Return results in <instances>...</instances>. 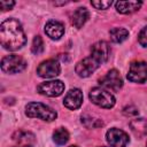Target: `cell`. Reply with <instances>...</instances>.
Listing matches in <instances>:
<instances>
[{
  "instance_id": "obj_1",
  "label": "cell",
  "mask_w": 147,
  "mask_h": 147,
  "mask_svg": "<svg viewBox=\"0 0 147 147\" xmlns=\"http://www.w3.org/2000/svg\"><path fill=\"white\" fill-rule=\"evenodd\" d=\"M0 42L8 51H17L26 42L22 24L16 18H7L0 25Z\"/></svg>"
},
{
  "instance_id": "obj_2",
  "label": "cell",
  "mask_w": 147,
  "mask_h": 147,
  "mask_svg": "<svg viewBox=\"0 0 147 147\" xmlns=\"http://www.w3.org/2000/svg\"><path fill=\"white\" fill-rule=\"evenodd\" d=\"M25 114L31 118H40L46 122H53L56 119L57 114L51 107L40 102H30L25 106Z\"/></svg>"
},
{
  "instance_id": "obj_3",
  "label": "cell",
  "mask_w": 147,
  "mask_h": 147,
  "mask_svg": "<svg viewBox=\"0 0 147 147\" xmlns=\"http://www.w3.org/2000/svg\"><path fill=\"white\" fill-rule=\"evenodd\" d=\"M88 96H90V100L94 105H96V106H99L101 108L110 109L115 105L114 95L109 91H107V90H105L102 87H93L90 91Z\"/></svg>"
},
{
  "instance_id": "obj_4",
  "label": "cell",
  "mask_w": 147,
  "mask_h": 147,
  "mask_svg": "<svg viewBox=\"0 0 147 147\" xmlns=\"http://www.w3.org/2000/svg\"><path fill=\"white\" fill-rule=\"evenodd\" d=\"M26 67L25 60L16 54L6 55L1 60V70L6 74H17Z\"/></svg>"
},
{
  "instance_id": "obj_5",
  "label": "cell",
  "mask_w": 147,
  "mask_h": 147,
  "mask_svg": "<svg viewBox=\"0 0 147 147\" xmlns=\"http://www.w3.org/2000/svg\"><path fill=\"white\" fill-rule=\"evenodd\" d=\"M127 79L132 83H145L147 80V63L144 61H136L130 64Z\"/></svg>"
},
{
  "instance_id": "obj_6",
  "label": "cell",
  "mask_w": 147,
  "mask_h": 147,
  "mask_svg": "<svg viewBox=\"0 0 147 147\" xmlns=\"http://www.w3.org/2000/svg\"><path fill=\"white\" fill-rule=\"evenodd\" d=\"M37 90L42 95L54 98V96H59L63 93L64 84L61 80H48V82L41 83L37 87Z\"/></svg>"
},
{
  "instance_id": "obj_7",
  "label": "cell",
  "mask_w": 147,
  "mask_h": 147,
  "mask_svg": "<svg viewBox=\"0 0 147 147\" xmlns=\"http://www.w3.org/2000/svg\"><path fill=\"white\" fill-rule=\"evenodd\" d=\"M106 139L111 147H126L130 139L129 136L121 129L113 127L107 131Z\"/></svg>"
},
{
  "instance_id": "obj_8",
  "label": "cell",
  "mask_w": 147,
  "mask_h": 147,
  "mask_svg": "<svg viewBox=\"0 0 147 147\" xmlns=\"http://www.w3.org/2000/svg\"><path fill=\"white\" fill-rule=\"evenodd\" d=\"M100 84L103 87L116 92L119 91V88L123 86V79L121 77V74L116 69H111L106 74V76L100 79Z\"/></svg>"
},
{
  "instance_id": "obj_9",
  "label": "cell",
  "mask_w": 147,
  "mask_h": 147,
  "mask_svg": "<svg viewBox=\"0 0 147 147\" xmlns=\"http://www.w3.org/2000/svg\"><path fill=\"white\" fill-rule=\"evenodd\" d=\"M61 68L56 60H46L41 62L37 68L38 76L42 78H53L60 75Z\"/></svg>"
},
{
  "instance_id": "obj_10",
  "label": "cell",
  "mask_w": 147,
  "mask_h": 147,
  "mask_svg": "<svg viewBox=\"0 0 147 147\" xmlns=\"http://www.w3.org/2000/svg\"><path fill=\"white\" fill-rule=\"evenodd\" d=\"M99 65L100 64L92 56H88V57H85V59L80 60L76 64L75 70H76V74L79 77H88L98 69Z\"/></svg>"
},
{
  "instance_id": "obj_11",
  "label": "cell",
  "mask_w": 147,
  "mask_h": 147,
  "mask_svg": "<svg viewBox=\"0 0 147 147\" xmlns=\"http://www.w3.org/2000/svg\"><path fill=\"white\" fill-rule=\"evenodd\" d=\"M110 54V47L107 41H96L91 48V56L99 63H105Z\"/></svg>"
},
{
  "instance_id": "obj_12",
  "label": "cell",
  "mask_w": 147,
  "mask_h": 147,
  "mask_svg": "<svg viewBox=\"0 0 147 147\" xmlns=\"http://www.w3.org/2000/svg\"><path fill=\"white\" fill-rule=\"evenodd\" d=\"M13 141L17 147H33L36 145V136L30 131L17 130L11 136Z\"/></svg>"
},
{
  "instance_id": "obj_13",
  "label": "cell",
  "mask_w": 147,
  "mask_h": 147,
  "mask_svg": "<svg viewBox=\"0 0 147 147\" xmlns=\"http://www.w3.org/2000/svg\"><path fill=\"white\" fill-rule=\"evenodd\" d=\"M83 103V93L79 88H71L63 99V105L68 109H78Z\"/></svg>"
},
{
  "instance_id": "obj_14",
  "label": "cell",
  "mask_w": 147,
  "mask_h": 147,
  "mask_svg": "<svg viewBox=\"0 0 147 147\" xmlns=\"http://www.w3.org/2000/svg\"><path fill=\"white\" fill-rule=\"evenodd\" d=\"M45 33L54 40L60 39L64 33V25L59 21H48L45 25Z\"/></svg>"
},
{
  "instance_id": "obj_15",
  "label": "cell",
  "mask_w": 147,
  "mask_h": 147,
  "mask_svg": "<svg viewBox=\"0 0 147 147\" xmlns=\"http://www.w3.org/2000/svg\"><path fill=\"white\" fill-rule=\"evenodd\" d=\"M130 129L137 138H142L147 136V119L142 117L132 119L130 122Z\"/></svg>"
},
{
  "instance_id": "obj_16",
  "label": "cell",
  "mask_w": 147,
  "mask_h": 147,
  "mask_svg": "<svg viewBox=\"0 0 147 147\" xmlns=\"http://www.w3.org/2000/svg\"><path fill=\"white\" fill-rule=\"evenodd\" d=\"M141 1H117L115 3L116 10L121 14H132L141 7Z\"/></svg>"
},
{
  "instance_id": "obj_17",
  "label": "cell",
  "mask_w": 147,
  "mask_h": 147,
  "mask_svg": "<svg viewBox=\"0 0 147 147\" xmlns=\"http://www.w3.org/2000/svg\"><path fill=\"white\" fill-rule=\"evenodd\" d=\"M88 17H90L88 10H87L85 7H79V8H77V9L74 11L71 22H72V24H74L75 28L80 29V28H83V25L86 23V21L88 20Z\"/></svg>"
},
{
  "instance_id": "obj_18",
  "label": "cell",
  "mask_w": 147,
  "mask_h": 147,
  "mask_svg": "<svg viewBox=\"0 0 147 147\" xmlns=\"http://www.w3.org/2000/svg\"><path fill=\"white\" fill-rule=\"evenodd\" d=\"M109 36L113 42L119 44V42H123L129 37V31L124 28H114L109 31Z\"/></svg>"
},
{
  "instance_id": "obj_19",
  "label": "cell",
  "mask_w": 147,
  "mask_h": 147,
  "mask_svg": "<svg viewBox=\"0 0 147 147\" xmlns=\"http://www.w3.org/2000/svg\"><path fill=\"white\" fill-rule=\"evenodd\" d=\"M53 140H54V142L56 145L62 146V145L68 142V140H69V132L64 127H59L53 133Z\"/></svg>"
},
{
  "instance_id": "obj_20",
  "label": "cell",
  "mask_w": 147,
  "mask_h": 147,
  "mask_svg": "<svg viewBox=\"0 0 147 147\" xmlns=\"http://www.w3.org/2000/svg\"><path fill=\"white\" fill-rule=\"evenodd\" d=\"M82 123H83L86 127H88V129H91V127H92V129H95V127H100V126L103 125V123H102L101 119H99V118H93V117L87 116V115L82 116Z\"/></svg>"
},
{
  "instance_id": "obj_21",
  "label": "cell",
  "mask_w": 147,
  "mask_h": 147,
  "mask_svg": "<svg viewBox=\"0 0 147 147\" xmlns=\"http://www.w3.org/2000/svg\"><path fill=\"white\" fill-rule=\"evenodd\" d=\"M31 51L36 55L42 53V51H44V41H42L40 36H36L33 38V41H32V45H31Z\"/></svg>"
},
{
  "instance_id": "obj_22",
  "label": "cell",
  "mask_w": 147,
  "mask_h": 147,
  "mask_svg": "<svg viewBox=\"0 0 147 147\" xmlns=\"http://www.w3.org/2000/svg\"><path fill=\"white\" fill-rule=\"evenodd\" d=\"M111 3V1H91V5L96 9H108Z\"/></svg>"
},
{
  "instance_id": "obj_23",
  "label": "cell",
  "mask_w": 147,
  "mask_h": 147,
  "mask_svg": "<svg viewBox=\"0 0 147 147\" xmlns=\"http://www.w3.org/2000/svg\"><path fill=\"white\" fill-rule=\"evenodd\" d=\"M138 41H139V44H140L141 46L147 47V26L144 28V29L140 31V33H139V36H138Z\"/></svg>"
},
{
  "instance_id": "obj_24",
  "label": "cell",
  "mask_w": 147,
  "mask_h": 147,
  "mask_svg": "<svg viewBox=\"0 0 147 147\" xmlns=\"http://www.w3.org/2000/svg\"><path fill=\"white\" fill-rule=\"evenodd\" d=\"M123 113L125 116H137L139 114V110L134 106H127L123 109Z\"/></svg>"
},
{
  "instance_id": "obj_25",
  "label": "cell",
  "mask_w": 147,
  "mask_h": 147,
  "mask_svg": "<svg viewBox=\"0 0 147 147\" xmlns=\"http://www.w3.org/2000/svg\"><path fill=\"white\" fill-rule=\"evenodd\" d=\"M14 5H15L14 1H5V0L0 1V8L2 10H9L14 7Z\"/></svg>"
},
{
  "instance_id": "obj_26",
  "label": "cell",
  "mask_w": 147,
  "mask_h": 147,
  "mask_svg": "<svg viewBox=\"0 0 147 147\" xmlns=\"http://www.w3.org/2000/svg\"><path fill=\"white\" fill-rule=\"evenodd\" d=\"M69 147H78L77 145H71V146H69Z\"/></svg>"
},
{
  "instance_id": "obj_27",
  "label": "cell",
  "mask_w": 147,
  "mask_h": 147,
  "mask_svg": "<svg viewBox=\"0 0 147 147\" xmlns=\"http://www.w3.org/2000/svg\"><path fill=\"white\" fill-rule=\"evenodd\" d=\"M146 147H147V144H146Z\"/></svg>"
},
{
  "instance_id": "obj_28",
  "label": "cell",
  "mask_w": 147,
  "mask_h": 147,
  "mask_svg": "<svg viewBox=\"0 0 147 147\" xmlns=\"http://www.w3.org/2000/svg\"><path fill=\"white\" fill-rule=\"evenodd\" d=\"M15 147H17V146H15Z\"/></svg>"
}]
</instances>
